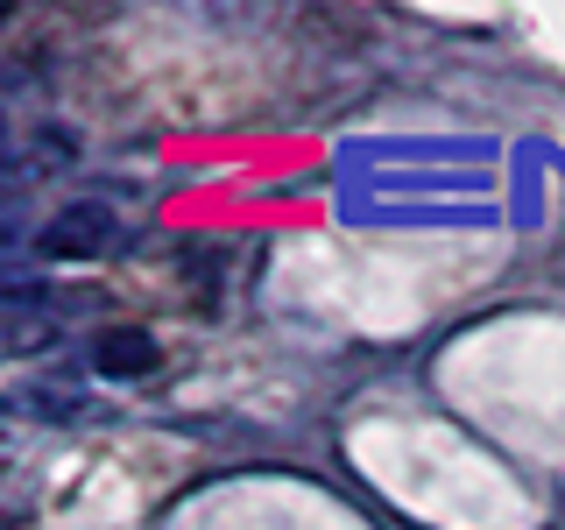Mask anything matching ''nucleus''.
Segmentation results:
<instances>
[{"label": "nucleus", "mask_w": 565, "mask_h": 530, "mask_svg": "<svg viewBox=\"0 0 565 530\" xmlns=\"http://www.w3.org/2000/svg\"><path fill=\"white\" fill-rule=\"evenodd\" d=\"M120 241V220H114V205H99V199H78V205H64V212H50L43 226H35V262H93L106 255V247Z\"/></svg>", "instance_id": "obj_1"}, {"label": "nucleus", "mask_w": 565, "mask_h": 530, "mask_svg": "<svg viewBox=\"0 0 565 530\" xmlns=\"http://www.w3.org/2000/svg\"><path fill=\"white\" fill-rule=\"evenodd\" d=\"M156 361H163L156 332H141V326H106L93 340V375H106V382H141Z\"/></svg>", "instance_id": "obj_2"}, {"label": "nucleus", "mask_w": 565, "mask_h": 530, "mask_svg": "<svg viewBox=\"0 0 565 530\" xmlns=\"http://www.w3.org/2000/svg\"><path fill=\"white\" fill-rule=\"evenodd\" d=\"M14 403H22V411H35V417H50V424H64V417H78V411H85V389H78V382L43 375V382H29Z\"/></svg>", "instance_id": "obj_3"}, {"label": "nucleus", "mask_w": 565, "mask_h": 530, "mask_svg": "<svg viewBox=\"0 0 565 530\" xmlns=\"http://www.w3.org/2000/svg\"><path fill=\"white\" fill-rule=\"evenodd\" d=\"M78 156V135L71 128H35V141L22 156H14V177H29V170H57V163H71Z\"/></svg>", "instance_id": "obj_4"}]
</instances>
